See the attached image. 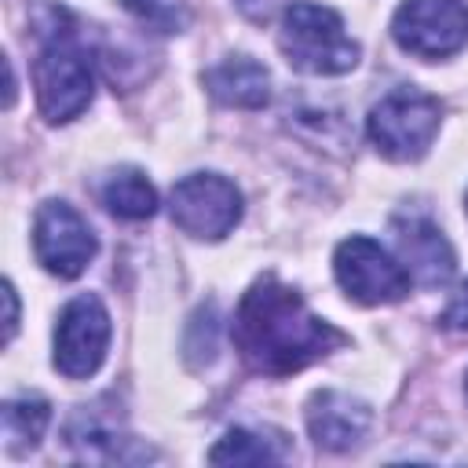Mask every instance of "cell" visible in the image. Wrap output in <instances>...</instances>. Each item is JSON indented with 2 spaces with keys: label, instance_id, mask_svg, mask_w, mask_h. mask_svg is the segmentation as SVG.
Here are the masks:
<instances>
[{
  "label": "cell",
  "instance_id": "1",
  "mask_svg": "<svg viewBox=\"0 0 468 468\" xmlns=\"http://www.w3.org/2000/svg\"><path fill=\"white\" fill-rule=\"evenodd\" d=\"M230 336L245 366L267 377H289L347 344L333 322L318 318L303 296L282 285L274 274L256 278L241 296Z\"/></svg>",
  "mask_w": 468,
  "mask_h": 468
},
{
  "label": "cell",
  "instance_id": "2",
  "mask_svg": "<svg viewBox=\"0 0 468 468\" xmlns=\"http://www.w3.org/2000/svg\"><path fill=\"white\" fill-rule=\"evenodd\" d=\"M278 48L292 69L314 77H336L358 66V44L344 33V18L311 0H292L282 11Z\"/></svg>",
  "mask_w": 468,
  "mask_h": 468
},
{
  "label": "cell",
  "instance_id": "3",
  "mask_svg": "<svg viewBox=\"0 0 468 468\" xmlns=\"http://www.w3.org/2000/svg\"><path fill=\"white\" fill-rule=\"evenodd\" d=\"M33 84H37V106L44 121L69 124L91 106V95H95L91 58L69 33H51L33 62Z\"/></svg>",
  "mask_w": 468,
  "mask_h": 468
},
{
  "label": "cell",
  "instance_id": "4",
  "mask_svg": "<svg viewBox=\"0 0 468 468\" xmlns=\"http://www.w3.org/2000/svg\"><path fill=\"white\" fill-rule=\"evenodd\" d=\"M442 124V106L435 95L420 88L388 91L366 117V132L373 146L391 161H417L428 154Z\"/></svg>",
  "mask_w": 468,
  "mask_h": 468
},
{
  "label": "cell",
  "instance_id": "5",
  "mask_svg": "<svg viewBox=\"0 0 468 468\" xmlns=\"http://www.w3.org/2000/svg\"><path fill=\"white\" fill-rule=\"evenodd\" d=\"M168 212L183 234L201 241H219L241 219V194L230 179L216 172H194L172 186Z\"/></svg>",
  "mask_w": 468,
  "mask_h": 468
},
{
  "label": "cell",
  "instance_id": "6",
  "mask_svg": "<svg viewBox=\"0 0 468 468\" xmlns=\"http://www.w3.org/2000/svg\"><path fill=\"white\" fill-rule=\"evenodd\" d=\"M333 271L340 289L366 307L377 303H399L410 292V274L402 260H395L388 249H380L366 234H351L333 252Z\"/></svg>",
  "mask_w": 468,
  "mask_h": 468
},
{
  "label": "cell",
  "instance_id": "7",
  "mask_svg": "<svg viewBox=\"0 0 468 468\" xmlns=\"http://www.w3.org/2000/svg\"><path fill=\"white\" fill-rule=\"evenodd\" d=\"M391 37L417 58H446L468 44V7L461 0H402L391 15Z\"/></svg>",
  "mask_w": 468,
  "mask_h": 468
},
{
  "label": "cell",
  "instance_id": "8",
  "mask_svg": "<svg viewBox=\"0 0 468 468\" xmlns=\"http://www.w3.org/2000/svg\"><path fill=\"white\" fill-rule=\"evenodd\" d=\"M110 347V314L99 296L80 292L73 296L55 325V369L80 380L91 377Z\"/></svg>",
  "mask_w": 468,
  "mask_h": 468
},
{
  "label": "cell",
  "instance_id": "9",
  "mask_svg": "<svg viewBox=\"0 0 468 468\" xmlns=\"http://www.w3.org/2000/svg\"><path fill=\"white\" fill-rule=\"evenodd\" d=\"M33 252L44 271L58 278H77L95 256V234L73 205L48 201L33 219Z\"/></svg>",
  "mask_w": 468,
  "mask_h": 468
},
{
  "label": "cell",
  "instance_id": "10",
  "mask_svg": "<svg viewBox=\"0 0 468 468\" xmlns=\"http://www.w3.org/2000/svg\"><path fill=\"white\" fill-rule=\"evenodd\" d=\"M395 245H399V260H402L410 282H417L424 289L446 285L457 271V256H453L446 234L431 219H420V216L395 219Z\"/></svg>",
  "mask_w": 468,
  "mask_h": 468
},
{
  "label": "cell",
  "instance_id": "11",
  "mask_svg": "<svg viewBox=\"0 0 468 468\" xmlns=\"http://www.w3.org/2000/svg\"><path fill=\"white\" fill-rule=\"evenodd\" d=\"M373 410L347 391H318L307 402V431L329 453H347L369 435Z\"/></svg>",
  "mask_w": 468,
  "mask_h": 468
},
{
  "label": "cell",
  "instance_id": "12",
  "mask_svg": "<svg viewBox=\"0 0 468 468\" xmlns=\"http://www.w3.org/2000/svg\"><path fill=\"white\" fill-rule=\"evenodd\" d=\"M205 88L223 106L260 110V106L271 102V73L256 58H249V55H234V58L212 66L205 73Z\"/></svg>",
  "mask_w": 468,
  "mask_h": 468
},
{
  "label": "cell",
  "instance_id": "13",
  "mask_svg": "<svg viewBox=\"0 0 468 468\" xmlns=\"http://www.w3.org/2000/svg\"><path fill=\"white\" fill-rule=\"evenodd\" d=\"M66 442L80 461H135L139 453H128L124 446H132L128 435H117L113 424L99 420L95 413H77L66 428Z\"/></svg>",
  "mask_w": 468,
  "mask_h": 468
},
{
  "label": "cell",
  "instance_id": "14",
  "mask_svg": "<svg viewBox=\"0 0 468 468\" xmlns=\"http://www.w3.org/2000/svg\"><path fill=\"white\" fill-rule=\"evenodd\" d=\"M102 205L117 219H150L157 212V190L139 168H117L102 183Z\"/></svg>",
  "mask_w": 468,
  "mask_h": 468
},
{
  "label": "cell",
  "instance_id": "15",
  "mask_svg": "<svg viewBox=\"0 0 468 468\" xmlns=\"http://www.w3.org/2000/svg\"><path fill=\"white\" fill-rule=\"evenodd\" d=\"M51 420V406L40 395H18L4 402V446L7 453H26L40 442V435L48 431Z\"/></svg>",
  "mask_w": 468,
  "mask_h": 468
},
{
  "label": "cell",
  "instance_id": "16",
  "mask_svg": "<svg viewBox=\"0 0 468 468\" xmlns=\"http://www.w3.org/2000/svg\"><path fill=\"white\" fill-rule=\"evenodd\" d=\"M285 453L271 442V439H263V435H256V431H249V428H234V431H227L212 450H208V461L212 464H274V461H282Z\"/></svg>",
  "mask_w": 468,
  "mask_h": 468
},
{
  "label": "cell",
  "instance_id": "17",
  "mask_svg": "<svg viewBox=\"0 0 468 468\" xmlns=\"http://www.w3.org/2000/svg\"><path fill=\"white\" fill-rule=\"evenodd\" d=\"M121 4L154 33H183L190 26L186 0H121Z\"/></svg>",
  "mask_w": 468,
  "mask_h": 468
},
{
  "label": "cell",
  "instance_id": "18",
  "mask_svg": "<svg viewBox=\"0 0 468 468\" xmlns=\"http://www.w3.org/2000/svg\"><path fill=\"white\" fill-rule=\"evenodd\" d=\"M446 329H468V282L453 292V300L446 303V311H442V318H439Z\"/></svg>",
  "mask_w": 468,
  "mask_h": 468
},
{
  "label": "cell",
  "instance_id": "19",
  "mask_svg": "<svg viewBox=\"0 0 468 468\" xmlns=\"http://www.w3.org/2000/svg\"><path fill=\"white\" fill-rule=\"evenodd\" d=\"M241 15H249L252 22H271L278 11L289 7V0H238Z\"/></svg>",
  "mask_w": 468,
  "mask_h": 468
},
{
  "label": "cell",
  "instance_id": "20",
  "mask_svg": "<svg viewBox=\"0 0 468 468\" xmlns=\"http://www.w3.org/2000/svg\"><path fill=\"white\" fill-rule=\"evenodd\" d=\"M4 300H7V340H11L15 329H18V300H15V285L11 282H4Z\"/></svg>",
  "mask_w": 468,
  "mask_h": 468
},
{
  "label": "cell",
  "instance_id": "21",
  "mask_svg": "<svg viewBox=\"0 0 468 468\" xmlns=\"http://www.w3.org/2000/svg\"><path fill=\"white\" fill-rule=\"evenodd\" d=\"M464 395H468V380H464Z\"/></svg>",
  "mask_w": 468,
  "mask_h": 468
}]
</instances>
